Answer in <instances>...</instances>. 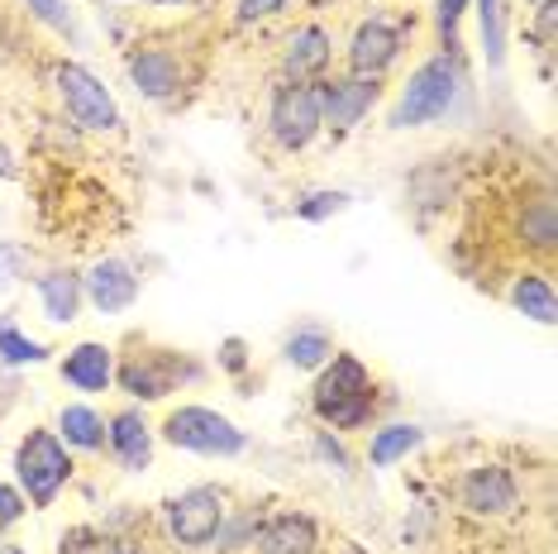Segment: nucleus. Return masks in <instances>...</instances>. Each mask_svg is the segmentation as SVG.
Segmentation results:
<instances>
[{
    "instance_id": "nucleus-40",
    "label": "nucleus",
    "mask_w": 558,
    "mask_h": 554,
    "mask_svg": "<svg viewBox=\"0 0 558 554\" xmlns=\"http://www.w3.org/2000/svg\"><path fill=\"white\" fill-rule=\"evenodd\" d=\"M0 554H29V550L15 545V540H0Z\"/></svg>"
},
{
    "instance_id": "nucleus-36",
    "label": "nucleus",
    "mask_w": 558,
    "mask_h": 554,
    "mask_svg": "<svg viewBox=\"0 0 558 554\" xmlns=\"http://www.w3.org/2000/svg\"><path fill=\"white\" fill-rule=\"evenodd\" d=\"M15 401H20V373H10L5 363H0V421L15 411Z\"/></svg>"
},
{
    "instance_id": "nucleus-23",
    "label": "nucleus",
    "mask_w": 558,
    "mask_h": 554,
    "mask_svg": "<svg viewBox=\"0 0 558 554\" xmlns=\"http://www.w3.org/2000/svg\"><path fill=\"white\" fill-rule=\"evenodd\" d=\"M335 349H339L335 335H329L320 321H301L296 330H287V339H282V363L296 373H320Z\"/></svg>"
},
{
    "instance_id": "nucleus-15",
    "label": "nucleus",
    "mask_w": 558,
    "mask_h": 554,
    "mask_svg": "<svg viewBox=\"0 0 558 554\" xmlns=\"http://www.w3.org/2000/svg\"><path fill=\"white\" fill-rule=\"evenodd\" d=\"M335 34L325 29V24H296V29L287 34L282 53H277V77L282 82H320L329 77V68H335Z\"/></svg>"
},
{
    "instance_id": "nucleus-25",
    "label": "nucleus",
    "mask_w": 558,
    "mask_h": 554,
    "mask_svg": "<svg viewBox=\"0 0 558 554\" xmlns=\"http://www.w3.org/2000/svg\"><path fill=\"white\" fill-rule=\"evenodd\" d=\"M349 206H353V196L344 186H315V192H301L291 210H296V220H306V225H325V220L344 216Z\"/></svg>"
},
{
    "instance_id": "nucleus-7",
    "label": "nucleus",
    "mask_w": 558,
    "mask_h": 554,
    "mask_svg": "<svg viewBox=\"0 0 558 554\" xmlns=\"http://www.w3.org/2000/svg\"><path fill=\"white\" fill-rule=\"evenodd\" d=\"M53 96H58L62 116L86 134H120L124 130V110H120L116 92L77 58L53 62Z\"/></svg>"
},
{
    "instance_id": "nucleus-28",
    "label": "nucleus",
    "mask_w": 558,
    "mask_h": 554,
    "mask_svg": "<svg viewBox=\"0 0 558 554\" xmlns=\"http://www.w3.org/2000/svg\"><path fill=\"white\" fill-rule=\"evenodd\" d=\"M34 273H39V268H34L29 244H20V239H0V292H10V287L29 282Z\"/></svg>"
},
{
    "instance_id": "nucleus-11",
    "label": "nucleus",
    "mask_w": 558,
    "mask_h": 554,
    "mask_svg": "<svg viewBox=\"0 0 558 554\" xmlns=\"http://www.w3.org/2000/svg\"><path fill=\"white\" fill-rule=\"evenodd\" d=\"M405 58V29L391 15H367L353 24L349 44H344V72L367 82H387Z\"/></svg>"
},
{
    "instance_id": "nucleus-26",
    "label": "nucleus",
    "mask_w": 558,
    "mask_h": 554,
    "mask_svg": "<svg viewBox=\"0 0 558 554\" xmlns=\"http://www.w3.org/2000/svg\"><path fill=\"white\" fill-rule=\"evenodd\" d=\"M477 5V29H482V53H487V68L501 72L506 62V15L501 0H473Z\"/></svg>"
},
{
    "instance_id": "nucleus-38",
    "label": "nucleus",
    "mask_w": 558,
    "mask_h": 554,
    "mask_svg": "<svg viewBox=\"0 0 558 554\" xmlns=\"http://www.w3.org/2000/svg\"><path fill=\"white\" fill-rule=\"evenodd\" d=\"M134 5H154V10H186V5H196V0H134Z\"/></svg>"
},
{
    "instance_id": "nucleus-34",
    "label": "nucleus",
    "mask_w": 558,
    "mask_h": 554,
    "mask_svg": "<svg viewBox=\"0 0 558 554\" xmlns=\"http://www.w3.org/2000/svg\"><path fill=\"white\" fill-rule=\"evenodd\" d=\"M215 369H220V373H230V377H244V373L253 369V354H248V339H239V335H230V339H220V349H215Z\"/></svg>"
},
{
    "instance_id": "nucleus-32",
    "label": "nucleus",
    "mask_w": 558,
    "mask_h": 554,
    "mask_svg": "<svg viewBox=\"0 0 558 554\" xmlns=\"http://www.w3.org/2000/svg\"><path fill=\"white\" fill-rule=\"evenodd\" d=\"M100 550H106V531L92 521H77L58 535V554H100Z\"/></svg>"
},
{
    "instance_id": "nucleus-41",
    "label": "nucleus",
    "mask_w": 558,
    "mask_h": 554,
    "mask_svg": "<svg viewBox=\"0 0 558 554\" xmlns=\"http://www.w3.org/2000/svg\"><path fill=\"white\" fill-rule=\"evenodd\" d=\"M92 5H116V0H92Z\"/></svg>"
},
{
    "instance_id": "nucleus-20",
    "label": "nucleus",
    "mask_w": 558,
    "mask_h": 554,
    "mask_svg": "<svg viewBox=\"0 0 558 554\" xmlns=\"http://www.w3.org/2000/svg\"><path fill=\"white\" fill-rule=\"evenodd\" d=\"M506 301L535 325H554L558 321V297H554V273L549 268H515L506 282Z\"/></svg>"
},
{
    "instance_id": "nucleus-8",
    "label": "nucleus",
    "mask_w": 558,
    "mask_h": 554,
    "mask_svg": "<svg viewBox=\"0 0 558 554\" xmlns=\"http://www.w3.org/2000/svg\"><path fill=\"white\" fill-rule=\"evenodd\" d=\"M124 77L148 106H177L186 96V86L196 82L192 58H186L182 44L168 39H138L124 48Z\"/></svg>"
},
{
    "instance_id": "nucleus-24",
    "label": "nucleus",
    "mask_w": 558,
    "mask_h": 554,
    "mask_svg": "<svg viewBox=\"0 0 558 554\" xmlns=\"http://www.w3.org/2000/svg\"><path fill=\"white\" fill-rule=\"evenodd\" d=\"M53 354H58V349L48 345V339L24 330V325L15 321V311H5V316H0V363H5L10 373L39 369V363H53Z\"/></svg>"
},
{
    "instance_id": "nucleus-4",
    "label": "nucleus",
    "mask_w": 558,
    "mask_h": 554,
    "mask_svg": "<svg viewBox=\"0 0 558 554\" xmlns=\"http://www.w3.org/2000/svg\"><path fill=\"white\" fill-rule=\"evenodd\" d=\"M10 469H15V487L29 502V511H48L77 478V455L62 445L53 425H29L20 435Z\"/></svg>"
},
{
    "instance_id": "nucleus-21",
    "label": "nucleus",
    "mask_w": 558,
    "mask_h": 554,
    "mask_svg": "<svg viewBox=\"0 0 558 554\" xmlns=\"http://www.w3.org/2000/svg\"><path fill=\"white\" fill-rule=\"evenodd\" d=\"M53 431L72 455H106V411L92 401H62Z\"/></svg>"
},
{
    "instance_id": "nucleus-37",
    "label": "nucleus",
    "mask_w": 558,
    "mask_h": 554,
    "mask_svg": "<svg viewBox=\"0 0 558 554\" xmlns=\"http://www.w3.org/2000/svg\"><path fill=\"white\" fill-rule=\"evenodd\" d=\"M100 554H148V550L138 545V540H110L106 535V550H100Z\"/></svg>"
},
{
    "instance_id": "nucleus-10",
    "label": "nucleus",
    "mask_w": 558,
    "mask_h": 554,
    "mask_svg": "<svg viewBox=\"0 0 558 554\" xmlns=\"http://www.w3.org/2000/svg\"><path fill=\"white\" fill-rule=\"evenodd\" d=\"M325 134L315 82H277L268 96V138L282 154H306Z\"/></svg>"
},
{
    "instance_id": "nucleus-39",
    "label": "nucleus",
    "mask_w": 558,
    "mask_h": 554,
    "mask_svg": "<svg viewBox=\"0 0 558 554\" xmlns=\"http://www.w3.org/2000/svg\"><path fill=\"white\" fill-rule=\"evenodd\" d=\"M0 178H20V168H15V158L5 154V148H0Z\"/></svg>"
},
{
    "instance_id": "nucleus-33",
    "label": "nucleus",
    "mask_w": 558,
    "mask_h": 554,
    "mask_svg": "<svg viewBox=\"0 0 558 554\" xmlns=\"http://www.w3.org/2000/svg\"><path fill=\"white\" fill-rule=\"evenodd\" d=\"M291 0H234V24L239 29H253V24H268L277 15H287Z\"/></svg>"
},
{
    "instance_id": "nucleus-5",
    "label": "nucleus",
    "mask_w": 558,
    "mask_h": 554,
    "mask_svg": "<svg viewBox=\"0 0 558 554\" xmlns=\"http://www.w3.org/2000/svg\"><path fill=\"white\" fill-rule=\"evenodd\" d=\"M158 439L182 455L196 459H239L248 455V431L234 421V416L206 407V401H182V407H168V416L158 421Z\"/></svg>"
},
{
    "instance_id": "nucleus-30",
    "label": "nucleus",
    "mask_w": 558,
    "mask_h": 554,
    "mask_svg": "<svg viewBox=\"0 0 558 554\" xmlns=\"http://www.w3.org/2000/svg\"><path fill=\"white\" fill-rule=\"evenodd\" d=\"M473 0H435V39L439 48H459V24Z\"/></svg>"
},
{
    "instance_id": "nucleus-13",
    "label": "nucleus",
    "mask_w": 558,
    "mask_h": 554,
    "mask_svg": "<svg viewBox=\"0 0 558 554\" xmlns=\"http://www.w3.org/2000/svg\"><path fill=\"white\" fill-rule=\"evenodd\" d=\"M106 455L116 459V469L124 473H148L158 455V425L148 421L144 407L124 401V407L106 411Z\"/></svg>"
},
{
    "instance_id": "nucleus-19",
    "label": "nucleus",
    "mask_w": 558,
    "mask_h": 554,
    "mask_svg": "<svg viewBox=\"0 0 558 554\" xmlns=\"http://www.w3.org/2000/svg\"><path fill=\"white\" fill-rule=\"evenodd\" d=\"M253 554H320V526L306 511H272L253 531Z\"/></svg>"
},
{
    "instance_id": "nucleus-27",
    "label": "nucleus",
    "mask_w": 558,
    "mask_h": 554,
    "mask_svg": "<svg viewBox=\"0 0 558 554\" xmlns=\"http://www.w3.org/2000/svg\"><path fill=\"white\" fill-rule=\"evenodd\" d=\"M24 10H29L34 24H44V29H53L58 39L77 44L82 39V24H77V10L68 5V0H20Z\"/></svg>"
},
{
    "instance_id": "nucleus-9",
    "label": "nucleus",
    "mask_w": 558,
    "mask_h": 554,
    "mask_svg": "<svg viewBox=\"0 0 558 554\" xmlns=\"http://www.w3.org/2000/svg\"><path fill=\"white\" fill-rule=\"evenodd\" d=\"M453 502L473 516V521H506V516L520 511V478L511 463L501 459H482V463H468V469L453 478Z\"/></svg>"
},
{
    "instance_id": "nucleus-12",
    "label": "nucleus",
    "mask_w": 558,
    "mask_h": 554,
    "mask_svg": "<svg viewBox=\"0 0 558 554\" xmlns=\"http://www.w3.org/2000/svg\"><path fill=\"white\" fill-rule=\"evenodd\" d=\"M320 92V120H325V134L335 138H349L359 124L383 106L387 96V82H367V77H353V72H335V77H320L315 82Z\"/></svg>"
},
{
    "instance_id": "nucleus-2",
    "label": "nucleus",
    "mask_w": 558,
    "mask_h": 554,
    "mask_svg": "<svg viewBox=\"0 0 558 554\" xmlns=\"http://www.w3.org/2000/svg\"><path fill=\"white\" fill-rule=\"evenodd\" d=\"M311 411L325 431L335 435H359L373 431L377 416H383V387H377L373 369L349 354V349H335L320 373H311Z\"/></svg>"
},
{
    "instance_id": "nucleus-35",
    "label": "nucleus",
    "mask_w": 558,
    "mask_h": 554,
    "mask_svg": "<svg viewBox=\"0 0 558 554\" xmlns=\"http://www.w3.org/2000/svg\"><path fill=\"white\" fill-rule=\"evenodd\" d=\"M24 516H29V502H24V493L15 483H0V540L15 531Z\"/></svg>"
},
{
    "instance_id": "nucleus-6",
    "label": "nucleus",
    "mask_w": 558,
    "mask_h": 554,
    "mask_svg": "<svg viewBox=\"0 0 558 554\" xmlns=\"http://www.w3.org/2000/svg\"><path fill=\"white\" fill-rule=\"evenodd\" d=\"M225 516H230V487H220V483H192V487L172 493L158 507V526H162V535H168L177 550L201 554V550L215 545Z\"/></svg>"
},
{
    "instance_id": "nucleus-18",
    "label": "nucleus",
    "mask_w": 558,
    "mask_h": 554,
    "mask_svg": "<svg viewBox=\"0 0 558 554\" xmlns=\"http://www.w3.org/2000/svg\"><path fill=\"white\" fill-rule=\"evenodd\" d=\"M29 287H34V301H39V316L48 325L82 321V306H86L82 268H72V263H48V268L29 277Z\"/></svg>"
},
{
    "instance_id": "nucleus-22",
    "label": "nucleus",
    "mask_w": 558,
    "mask_h": 554,
    "mask_svg": "<svg viewBox=\"0 0 558 554\" xmlns=\"http://www.w3.org/2000/svg\"><path fill=\"white\" fill-rule=\"evenodd\" d=\"M425 445V425L415 421H377L367 431V469H397L401 459H411Z\"/></svg>"
},
{
    "instance_id": "nucleus-29",
    "label": "nucleus",
    "mask_w": 558,
    "mask_h": 554,
    "mask_svg": "<svg viewBox=\"0 0 558 554\" xmlns=\"http://www.w3.org/2000/svg\"><path fill=\"white\" fill-rule=\"evenodd\" d=\"M311 455H315V463H325V469H335V473H353V449H349V439L335 435V431H325V425L311 435Z\"/></svg>"
},
{
    "instance_id": "nucleus-17",
    "label": "nucleus",
    "mask_w": 558,
    "mask_h": 554,
    "mask_svg": "<svg viewBox=\"0 0 558 554\" xmlns=\"http://www.w3.org/2000/svg\"><path fill=\"white\" fill-rule=\"evenodd\" d=\"M58 377L82 397H100L116 387V345L106 339H77L58 354Z\"/></svg>"
},
{
    "instance_id": "nucleus-3",
    "label": "nucleus",
    "mask_w": 558,
    "mask_h": 554,
    "mask_svg": "<svg viewBox=\"0 0 558 554\" xmlns=\"http://www.w3.org/2000/svg\"><path fill=\"white\" fill-rule=\"evenodd\" d=\"M468 92V68L459 48H435L425 62H415L401 77V86L391 92L387 106V130L405 134V130H425V124H439Z\"/></svg>"
},
{
    "instance_id": "nucleus-16",
    "label": "nucleus",
    "mask_w": 558,
    "mask_h": 554,
    "mask_svg": "<svg viewBox=\"0 0 558 554\" xmlns=\"http://www.w3.org/2000/svg\"><path fill=\"white\" fill-rule=\"evenodd\" d=\"M511 239L525 258H535L539 268L554 263V249H558V210H554V192L539 186V192H525L511 216Z\"/></svg>"
},
{
    "instance_id": "nucleus-14",
    "label": "nucleus",
    "mask_w": 558,
    "mask_h": 554,
    "mask_svg": "<svg viewBox=\"0 0 558 554\" xmlns=\"http://www.w3.org/2000/svg\"><path fill=\"white\" fill-rule=\"evenodd\" d=\"M82 292H86V306L100 311V316H124V311H134L138 297H144V277H138L130 258L106 254V258H96L92 268H82Z\"/></svg>"
},
{
    "instance_id": "nucleus-42",
    "label": "nucleus",
    "mask_w": 558,
    "mask_h": 554,
    "mask_svg": "<svg viewBox=\"0 0 558 554\" xmlns=\"http://www.w3.org/2000/svg\"><path fill=\"white\" fill-rule=\"evenodd\" d=\"M530 5H535V0H530Z\"/></svg>"
},
{
    "instance_id": "nucleus-1",
    "label": "nucleus",
    "mask_w": 558,
    "mask_h": 554,
    "mask_svg": "<svg viewBox=\"0 0 558 554\" xmlns=\"http://www.w3.org/2000/svg\"><path fill=\"white\" fill-rule=\"evenodd\" d=\"M206 383V363L186 349L158 345L148 335H124L116 345V387L134 407H158L172 393Z\"/></svg>"
},
{
    "instance_id": "nucleus-31",
    "label": "nucleus",
    "mask_w": 558,
    "mask_h": 554,
    "mask_svg": "<svg viewBox=\"0 0 558 554\" xmlns=\"http://www.w3.org/2000/svg\"><path fill=\"white\" fill-rule=\"evenodd\" d=\"M525 34L539 44V53H554V39H558V0H535Z\"/></svg>"
}]
</instances>
